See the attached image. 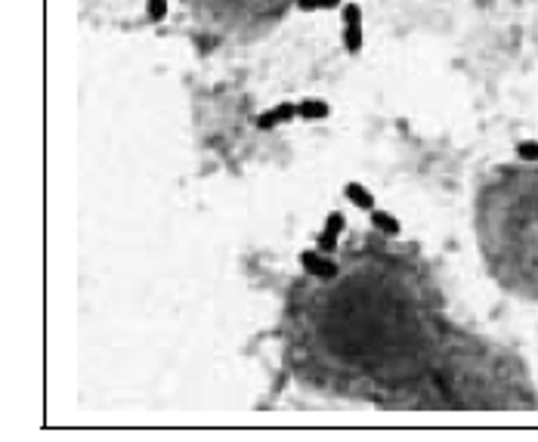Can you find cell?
<instances>
[{"mask_svg":"<svg viewBox=\"0 0 538 442\" xmlns=\"http://www.w3.org/2000/svg\"><path fill=\"white\" fill-rule=\"evenodd\" d=\"M168 10H170V0H145V12H149L152 22H164Z\"/></svg>","mask_w":538,"mask_h":442,"instance_id":"10","label":"cell"},{"mask_svg":"<svg viewBox=\"0 0 538 442\" xmlns=\"http://www.w3.org/2000/svg\"><path fill=\"white\" fill-rule=\"evenodd\" d=\"M371 223H375V229L381 235H387V239H396L400 235V220H396L393 214H387V210H371Z\"/></svg>","mask_w":538,"mask_h":442,"instance_id":"7","label":"cell"},{"mask_svg":"<svg viewBox=\"0 0 538 442\" xmlns=\"http://www.w3.org/2000/svg\"><path fill=\"white\" fill-rule=\"evenodd\" d=\"M517 158H520V161H538V142H532V140L517 142Z\"/></svg>","mask_w":538,"mask_h":442,"instance_id":"12","label":"cell"},{"mask_svg":"<svg viewBox=\"0 0 538 442\" xmlns=\"http://www.w3.org/2000/svg\"><path fill=\"white\" fill-rule=\"evenodd\" d=\"M316 248L322 250V254H334L337 250V235H328V232H322L316 239Z\"/></svg>","mask_w":538,"mask_h":442,"instance_id":"14","label":"cell"},{"mask_svg":"<svg viewBox=\"0 0 538 442\" xmlns=\"http://www.w3.org/2000/svg\"><path fill=\"white\" fill-rule=\"evenodd\" d=\"M189 19L210 37L254 44L278 28L297 0H179Z\"/></svg>","mask_w":538,"mask_h":442,"instance_id":"3","label":"cell"},{"mask_svg":"<svg viewBox=\"0 0 538 442\" xmlns=\"http://www.w3.org/2000/svg\"><path fill=\"white\" fill-rule=\"evenodd\" d=\"M343 25H362V10L356 3H343Z\"/></svg>","mask_w":538,"mask_h":442,"instance_id":"13","label":"cell"},{"mask_svg":"<svg viewBox=\"0 0 538 442\" xmlns=\"http://www.w3.org/2000/svg\"><path fill=\"white\" fill-rule=\"evenodd\" d=\"M294 118H297V105L294 102H282V105H276L272 111H263V115L257 118V127L269 130V127H278V124H291Z\"/></svg>","mask_w":538,"mask_h":442,"instance_id":"5","label":"cell"},{"mask_svg":"<svg viewBox=\"0 0 538 442\" xmlns=\"http://www.w3.org/2000/svg\"><path fill=\"white\" fill-rule=\"evenodd\" d=\"M301 269L307 275H334L337 273V260H328V257H322V250L319 248H307L301 250Z\"/></svg>","mask_w":538,"mask_h":442,"instance_id":"4","label":"cell"},{"mask_svg":"<svg viewBox=\"0 0 538 442\" xmlns=\"http://www.w3.org/2000/svg\"><path fill=\"white\" fill-rule=\"evenodd\" d=\"M343 223H347V217H343L341 210H331L328 220H325V232H328V235H341L343 232Z\"/></svg>","mask_w":538,"mask_h":442,"instance_id":"11","label":"cell"},{"mask_svg":"<svg viewBox=\"0 0 538 442\" xmlns=\"http://www.w3.org/2000/svg\"><path fill=\"white\" fill-rule=\"evenodd\" d=\"M328 105L322 102V99H301L297 102V118H303V121H319V118H328Z\"/></svg>","mask_w":538,"mask_h":442,"instance_id":"8","label":"cell"},{"mask_svg":"<svg viewBox=\"0 0 538 442\" xmlns=\"http://www.w3.org/2000/svg\"><path fill=\"white\" fill-rule=\"evenodd\" d=\"M446 340L442 291L415 245L362 235L334 275L288 291L282 344L288 368L313 390L350 399L393 393L433 371Z\"/></svg>","mask_w":538,"mask_h":442,"instance_id":"1","label":"cell"},{"mask_svg":"<svg viewBox=\"0 0 538 442\" xmlns=\"http://www.w3.org/2000/svg\"><path fill=\"white\" fill-rule=\"evenodd\" d=\"M343 195L350 198V201L356 204V208H362V210H375V195L368 192V189L362 186V183H347V186H343Z\"/></svg>","mask_w":538,"mask_h":442,"instance_id":"6","label":"cell"},{"mask_svg":"<svg viewBox=\"0 0 538 442\" xmlns=\"http://www.w3.org/2000/svg\"><path fill=\"white\" fill-rule=\"evenodd\" d=\"M343 47L350 53L362 50V25H343Z\"/></svg>","mask_w":538,"mask_h":442,"instance_id":"9","label":"cell"},{"mask_svg":"<svg viewBox=\"0 0 538 442\" xmlns=\"http://www.w3.org/2000/svg\"><path fill=\"white\" fill-rule=\"evenodd\" d=\"M474 235L489 279L538 303V161L495 164L480 176Z\"/></svg>","mask_w":538,"mask_h":442,"instance_id":"2","label":"cell"}]
</instances>
